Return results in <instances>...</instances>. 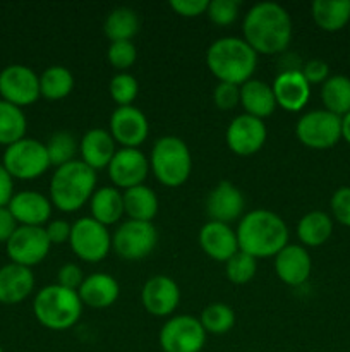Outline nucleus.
Wrapping results in <instances>:
<instances>
[{"mask_svg": "<svg viewBox=\"0 0 350 352\" xmlns=\"http://www.w3.org/2000/svg\"><path fill=\"white\" fill-rule=\"evenodd\" d=\"M242 31L244 40L256 54H281L290 45L292 19L280 3L259 2L247 10Z\"/></svg>", "mask_w": 350, "mask_h": 352, "instance_id": "1", "label": "nucleus"}, {"mask_svg": "<svg viewBox=\"0 0 350 352\" xmlns=\"http://www.w3.org/2000/svg\"><path fill=\"white\" fill-rule=\"evenodd\" d=\"M239 251L259 258L277 256L288 244L285 220L270 210H253L239 220L237 227Z\"/></svg>", "mask_w": 350, "mask_h": 352, "instance_id": "2", "label": "nucleus"}, {"mask_svg": "<svg viewBox=\"0 0 350 352\" xmlns=\"http://www.w3.org/2000/svg\"><path fill=\"white\" fill-rule=\"evenodd\" d=\"M206 64L220 82L242 86L253 79L257 67V54L244 38L223 36L208 47Z\"/></svg>", "mask_w": 350, "mask_h": 352, "instance_id": "3", "label": "nucleus"}, {"mask_svg": "<svg viewBox=\"0 0 350 352\" xmlns=\"http://www.w3.org/2000/svg\"><path fill=\"white\" fill-rule=\"evenodd\" d=\"M96 172L84 162L72 160L55 168L50 181L51 205L60 212H78L96 191Z\"/></svg>", "mask_w": 350, "mask_h": 352, "instance_id": "4", "label": "nucleus"}, {"mask_svg": "<svg viewBox=\"0 0 350 352\" xmlns=\"http://www.w3.org/2000/svg\"><path fill=\"white\" fill-rule=\"evenodd\" d=\"M82 308L84 305L78 291H71L58 284L41 289L33 301V311L38 322L45 329L55 332L72 329L81 318Z\"/></svg>", "mask_w": 350, "mask_h": 352, "instance_id": "5", "label": "nucleus"}, {"mask_svg": "<svg viewBox=\"0 0 350 352\" xmlns=\"http://www.w3.org/2000/svg\"><path fill=\"white\" fill-rule=\"evenodd\" d=\"M154 177L167 188L185 184L192 170V157L187 143L177 136H163L154 141L150 155Z\"/></svg>", "mask_w": 350, "mask_h": 352, "instance_id": "6", "label": "nucleus"}, {"mask_svg": "<svg viewBox=\"0 0 350 352\" xmlns=\"http://www.w3.org/2000/svg\"><path fill=\"white\" fill-rule=\"evenodd\" d=\"M2 165L10 177L23 181L40 177L51 167L45 143L31 138H23L17 143L7 146L3 151Z\"/></svg>", "mask_w": 350, "mask_h": 352, "instance_id": "7", "label": "nucleus"}, {"mask_svg": "<svg viewBox=\"0 0 350 352\" xmlns=\"http://www.w3.org/2000/svg\"><path fill=\"white\" fill-rule=\"evenodd\" d=\"M158 243V230L153 222L126 220L112 236V250L127 261H137L153 253Z\"/></svg>", "mask_w": 350, "mask_h": 352, "instance_id": "8", "label": "nucleus"}, {"mask_svg": "<svg viewBox=\"0 0 350 352\" xmlns=\"http://www.w3.org/2000/svg\"><path fill=\"white\" fill-rule=\"evenodd\" d=\"M69 244L72 253L86 263H98L112 250V236L108 229L91 217H82L72 223Z\"/></svg>", "mask_w": 350, "mask_h": 352, "instance_id": "9", "label": "nucleus"}, {"mask_svg": "<svg viewBox=\"0 0 350 352\" xmlns=\"http://www.w3.org/2000/svg\"><path fill=\"white\" fill-rule=\"evenodd\" d=\"M295 134L304 146L326 150L342 140V117L328 110H311L299 119Z\"/></svg>", "mask_w": 350, "mask_h": 352, "instance_id": "10", "label": "nucleus"}, {"mask_svg": "<svg viewBox=\"0 0 350 352\" xmlns=\"http://www.w3.org/2000/svg\"><path fill=\"white\" fill-rule=\"evenodd\" d=\"M158 339L163 352H201L206 344V330L199 318L178 315L161 327Z\"/></svg>", "mask_w": 350, "mask_h": 352, "instance_id": "11", "label": "nucleus"}, {"mask_svg": "<svg viewBox=\"0 0 350 352\" xmlns=\"http://www.w3.org/2000/svg\"><path fill=\"white\" fill-rule=\"evenodd\" d=\"M0 96L3 102L26 107L40 98V78L31 67L23 64L7 65L0 72Z\"/></svg>", "mask_w": 350, "mask_h": 352, "instance_id": "12", "label": "nucleus"}, {"mask_svg": "<svg viewBox=\"0 0 350 352\" xmlns=\"http://www.w3.org/2000/svg\"><path fill=\"white\" fill-rule=\"evenodd\" d=\"M50 248L45 227L19 226L7 241V254L10 261L27 268L41 263L50 253Z\"/></svg>", "mask_w": 350, "mask_h": 352, "instance_id": "13", "label": "nucleus"}, {"mask_svg": "<svg viewBox=\"0 0 350 352\" xmlns=\"http://www.w3.org/2000/svg\"><path fill=\"white\" fill-rule=\"evenodd\" d=\"M266 136L268 129L263 119L240 113L226 127L225 140L230 151L239 157H250L263 148Z\"/></svg>", "mask_w": 350, "mask_h": 352, "instance_id": "14", "label": "nucleus"}, {"mask_svg": "<svg viewBox=\"0 0 350 352\" xmlns=\"http://www.w3.org/2000/svg\"><path fill=\"white\" fill-rule=\"evenodd\" d=\"M150 160L139 148H120L108 165V175L117 189H130L144 184L150 172Z\"/></svg>", "mask_w": 350, "mask_h": 352, "instance_id": "15", "label": "nucleus"}, {"mask_svg": "<svg viewBox=\"0 0 350 352\" xmlns=\"http://www.w3.org/2000/svg\"><path fill=\"white\" fill-rule=\"evenodd\" d=\"M110 134L122 148H139L150 134V124L137 107H117L110 117Z\"/></svg>", "mask_w": 350, "mask_h": 352, "instance_id": "16", "label": "nucleus"}, {"mask_svg": "<svg viewBox=\"0 0 350 352\" xmlns=\"http://www.w3.org/2000/svg\"><path fill=\"white\" fill-rule=\"evenodd\" d=\"M141 302L150 315L158 318L170 316L180 302V289L174 278L167 275H154L143 285Z\"/></svg>", "mask_w": 350, "mask_h": 352, "instance_id": "17", "label": "nucleus"}, {"mask_svg": "<svg viewBox=\"0 0 350 352\" xmlns=\"http://www.w3.org/2000/svg\"><path fill=\"white\" fill-rule=\"evenodd\" d=\"M246 208V198L235 184L222 181L209 191L206 198V213L213 222L232 223L240 220Z\"/></svg>", "mask_w": 350, "mask_h": 352, "instance_id": "18", "label": "nucleus"}, {"mask_svg": "<svg viewBox=\"0 0 350 352\" xmlns=\"http://www.w3.org/2000/svg\"><path fill=\"white\" fill-rule=\"evenodd\" d=\"M312 261L311 254L304 246L287 244L280 253L275 256V272L283 284L299 287L305 284L311 277Z\"/></svg>", "mask_w": 350, "mask_h": 352, "instance_id": "19", "label": "nucleus"}, {"mask_svg": "<svg viewBox=\"0 0 350 352\" xmlns=\"http://www.w3.org/2000/svg\"><path fill=\"white\" fill-rule=\"evenodd\" d=\"M199 246L209 258L226 263L239 251V241L229 223L209 220L199 230Z\"/></svg>", "mask_w": 350, "mask_h": 352, "instance_id": "20", "label": "nucleus"}, {"mask_svg": "<svg viewBox=\"0 0 350 352\" xmlns=\"http://www.w3.org/2000/svg\"><path fill=\"white\" fill-rule=\"evenodd\" d=\"M271 88L277 105L288 112H299L304 109L311 96V85L305 81L301 71H281L275 78Z\"/></svg>", "mask_w": 350, "mask_h": 352, "instance_id": "21", "label": "nucleus"}, {"mask_svg": "<svg viewBox=\"0 0 350 352\" xmlns=\"http://www.w3.org/2000/svg\"><path fill=\"white\" fill-rule=\"evenodd\" d=\"M7 208L17 223L27 227H43L51 215V201L36 191L16 192Z\"/></svg>", "mask_w": 350, "mask_h": 352, "instance_id": "22", "label": "nucleus"}, {"mask_svg": "<svg viewBox=\"0 0 350 352\" xmlns=\"http://www.w3.org/2000/svg\"><path fill=\"white\" fill-rule=\"evenodd\" d=\"M79 151H81V162H84L95 172L108 168L110 162L117 151L115 140L112 138L110 131L95 127L81 138Z\"/></svg>", "mask_w": 350, "mask_h": 352, "instance_id": "23", "label": "nucleus"}, {"mask_svg": "<svg viewBox=\"0 0 350 352\" xmlns=\"http://www.w3.org/2000/svg\"><path fill=\"white\" fill-rule=\"evenodd\" d=\"M34 275L31 268L9 263L0 268V302L17 305L33 292Z\"/></svg>", "mask_w": 350, "mask_h": 352, "instance_id": "24", "label": "nucleus"}, {"mask_svg": "<svg viewBox=\"0 0 350 352\" xmlns=\"http://www.w3.org/2000/svg\"><path fill=\"white\" fill-rule=\"evenodd\" d=\"M82 305L95 309L110 308L120 296V285L112 275L108 274H93L84 277L78 291Z\"/></svg>", "mask_w": 350, "mask_h": 352, "instance_id": "25", "label": "nucleus"}, {"mask_svg": "<svg viewBox=\"0 0 350 352\" xmlns=\"http://www.w3.org/2000/svg\"><path fill=\"white\" fill-rule=\"evenodd\" d=\"M240 105L246 110L244 113H249L257 119L271 116L277 107L273 88L261 79H249L240 86Z\"/></svg>", "mask_w": 350, "mask_h": 352, "instance_id": "26", "label": "nucleus"}, {"mask_svg": "<svg viewBox=\"0 0 350 352\" xmlns=\"http://www.w3.org/2000/svg\"><path fill=\"white\" fill-rule=\"evenodd\" d=\"M89 210H91V219H95L96 222L105 227L113 226L126 213L124 212L122 192L115 186H105V188L96 189L89 199Z\"/></svg>", "mask_w": 350, "mask_h": 352, "instance_id": "27", "label": "nucleus"}, {"mask_svg": "<svg viewBox=\"0 0 350 352\" xmlns=\"http://www.w3.org/2000/svg\"><path fill=\"white\" fill-rule=\"evenodd\" d=\"M124 212L127 213L129 220H139V222H151L156 217L160 203H158L156 192L148 186H134L122 192Z\"/></svg>", "mask_w": 350, "mask_h": 352, "instance_id": "28", "label": "nucleus"}, {"mask_svg": "<svg viewBox=\"0 0 350 352\" xmlns=\"http://www.w3.org/2000/svg\"><path fill=\"white\" fill-rule=\"evenodd\" d=\"M314 23L323 31L335 33L350 21V0H314L311 6Z\"/></svg>", "mask_w": 350, "mask_h": 352, "instance_id": "29", "label": "nucleus"}, {"mask_svg": "<svg viewBox=\"0 0 350 352\" xmlns=\"http://www.w3.org/2000/svg\"><path fill=\"white\" fill-rule=\"evenodd\" d=\"M333 234L331 217L321 210H312L305 213L297 223V236L301 243L307 248L323 246Z\"/></svg>", "mask_w": 350, "mask_h": 352, "instance_id": "30", "label": "nucleus"}, {"mask_svg": "<svg viewBox=\"0 0 350 352\" xmlns=\"http://www.w3.org/2000/svg\"><path fill=\"white\" fill-rule=\"evenodd\" d=\"M139 16L130 7H115L106 16L103 31L110 41H130L139 31Z\"/></svg>", "mask_w": 350, "mask_h": 352, "instance_id": "31", "label": "nucleus"}, {"mask_svg": "<svg viewBox=\"0 0 350 352\" xmlns=\"http://www.w3.org/2000/svg\"><path fill=\"white\" fill-rule=\"evenodd\" d=\"M321 100L325 110L343 117L350 112V78L342 74L329 76L321 85Z\"/></svg>", "mask_w": 350, "mask_h": 352, "instance_id": "32", "label": "nucleus"}, {"mask_svg": "<svg viewBox=\"0 0 350 352\" xmlns=\"http://www.w3.org/2000/svg\"><path fill=\"white\" fill-rule=\"evenodd\" d=\"M74 76L64 65H50L40 76V95L50 102H58L71 95Z\"/></svg>", "mask_w": 350, "mask_h": 352, "instance_id": "33", "label": "nucleus"}, {"mask_svg": "<svg viewBox=\"0 0 350 352\" xmlns=\"http://www.w3.org/2000/svg\"><path fill=\"white\" fill-rule=\"evenodd\" d=\"M26 116L19 107L0 100V144L17 143L26 136Z\"/></svg>", "mask_w": 350, "mask_h": 352, "instance_id": "34", "label": "nucleus"}, {"mask_svg": "<svg viewBox=\"0 0 350 352\" xmlns=\"http://www.w3.org/2000/svg\"><path fill=\"white\" fill-rule=\"evenodd\" d=\"M199 322L206 333L223 336V333H229L235 325V313L225 302H213L202 309Z\"/></svg>", "mask_w": 350, "mask_h": 352, "instance_id": "35", "label": "nucleus"}, {"mask_svg": "<svg viewBox=\"0 0 350 352\" xmlns=\"http://www.w3.org/2000/svg\"><path fill=\"white\" fill-rule=\"evenodd\" d=\"M45 146H47L50 165H54L55 168L72 162L74 160V155L78 153V141H75L74 134L69 133V131H57V133H54L48 138Z\"/></svg>", "mask_w": 350, "mask_h": 352, "instance_id": "36", "label": "nucleus"}, {"mask_svg": "<svg viewBox=\"0 0 350 352\" xmlns=\"http://www.w3.org/2000/svg\"><path fill=\"white\" fill-rule=\"evenodd\" d=\"M257 272V260L244 251H237L225 263V274L232 284L244 285L254 278Z\"/></svg>", "mask_w": 350, "mask_h": 352, "instance_id": "37", "label": "nucleus"}, {"mask_svg": "<svg viewBox=\"0 0 350 352\" xmlns=\"http://www.w3.org/2000/svg\"><path fill=\"white\" fill-rule=\"evenodd\" d=\"M108 91L117 105L129 107L132 105L137 93H139V85H137V79L132 74H129V72H119L110 81Z\"/></svg>", "mask_w": 350, "mask_h": 352, "instance_id": "38", "label": "nucleus"}, {"mask_svg": "<svg viewBox=\"0 0 350 352\" xmlns=\"http://www.w3.org/2000/svg\"><path fill=\"white\" fill-rule=\"evenodd\" d=\"M240 2L239 0H209L206 16L209 21L218 26H229L239 17Z\"/></svg>", "mask_w": 350, "mask_h": 352, "instance_id": "39", "label": "nucleus"}, {"mask_svg": "<svg viewBox=\"0 0 350 352\" xmlns=\"http://www.w3.org/2000/svg\"><path fill=\"white\" fill-rule=\"evenodd\" d=\"M106 58L119 71L129 69L137 58L136 45L132 41H113L106 50Z\"/></svg>", "mask_w": 350, "mask_h": 352, "instance_id": "40", "label": "nucleus"}, {"mask_svg": "<svg viewBox=\"0 0 350 352\" xmlns=\"http://www.w3.org/2000/svg\"><path fill=\"white\" fill-rule=\"evenodd\" d=\"M213 102L216 109L232 110L240 103V86L230 85V82H218L213 89Z\"/></svg>", "mask_w": 350, "mask_h": 352, "instance_id": "41", "label": "nucleus"}, {"mask_svg": "<svg viewBox=\"0 0 350 352\" xmlns=\"http://www.w3.org/2000/svg\"><path fill=\"white\" fill-rule=\"evenodd\" d=\"M329 206L336 222L350 227V186H342L336 189L329 199Z\"/></svg>", "mask_w": 350, "mask_h": 352, "instance_id": "42", "label": "nucleus"}, {"mask_svg": "<svg viewBox=\"0 0 350 352\" xmlns=\"http://www.w3.org/2000/svg\"><path fill=\"white\" fill-rule=\"evenodd\" d=\"M84 282V275L79 265L75 263H65L58 268L57 274V284L71 291H79L81 284Z\"/></svg>", "mask_w": 350, "mask_h": 352, "instance_id": "43", "label": "nucleus"}, {"mask_svg": "<svg viewBox=\"0 0 350 352\" xmlns=\"http://www.w3.org/2000/svg\"><path fill=\"white\" fill-rule=\"evenodd\" d=\"M301 72L309 85H323L329 78V65L321 58H311L302 65Z\"/></svg>", "mask_w": 350, "mask_h": 352, "instance_id": "44", "label": "nucleus"}, {"mask_svg": "<svg viewBox=\"0 0 350 352\" xmlns=\"http://www.w3.org/2000/svg\"><path fill=\"white\" fill-rule=\"evenodd\" d=\"M170 7L182 17H198L208 9V0H170Z\"/></svg>", "mask_w": 350, "mask_h": 352, "instance_id": "45", "label": "nucleus"}, {"mask_svg": "<svg viewBox=\"0 0 350 352\" xmlns=\"http://www.w3.org/2000/svg\"><path fill=\"white\" fill-rule=\"evenodd\" d=\"M45 232H47L48 241L50 244H62L67 243L71 239V232H72V226L65 220H51V222L47 223L45 227Z\"/></svg>", "mask_w": 350, "mask_h": 352, "instance_id": "46", "label": "nucleus"}, {"mask_svg": "<svg viewBox=\"0 0 350 352\" xmlns=\"http://www.w3.org/2000/svg\"><path fill=\"white\" fill-rule=\"evenodd\" d=\"M17 222L7 206L0 208V243H7L16 232Z\"/></svg>", "mask_w": 350, "mask_h": 352, "instance_id": "47", "label": "nucleus"}, {"mask_svg": "<svg viewBox=\"0 0 350 352\" xmlns=\"http://www.w3.org/2000/svg\"><path fill=\"white\" fill-rule=\"evenodd\" d=\"M14 196V182L9 172L0 164V208L9 205Z\"/></svg>", "mask_w": 350, "mask_h": 352, "instance_id": "48", "label": "nucleus"}, {"mask_svg": "<svg viewBox=\"0 0 350 352\" xmlns=\"http://www.w3.org/2000/svg\"><path fill=\"white\" fill-rule=\"evenodd\" d=\"M342 138L350 144V112L342 117Z\"/></svg>", "mask_w": 350, "mask_h": 352, "instance_id": "49", "label": "nucleus"}, {"mask_svg": "<svg viewBox=\"0 0 350 352\" xmlns=\"http://www.w3.org/2000/svg\"><path fill=\"white\" fill-rule=\"evenodd\" d=\"M0 352H3V349H2V347H0Z\"/></svg>", "mask_w": 350, "mask_h": 352, "instance_id": "50", "label": "nucleus"}]
</instances>
